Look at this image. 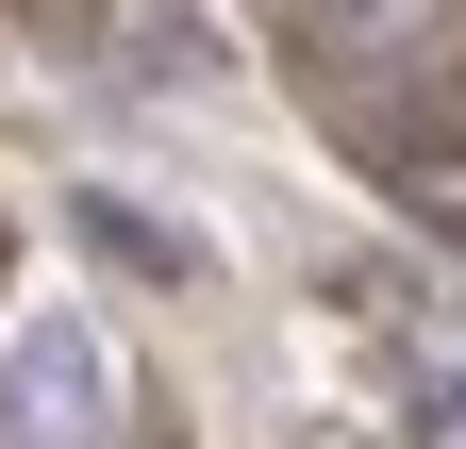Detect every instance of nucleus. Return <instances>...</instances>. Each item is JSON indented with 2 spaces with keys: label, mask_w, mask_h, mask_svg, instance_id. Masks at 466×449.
Segmentation results:
<instances>
[{
  "label": "nucleus",
  "mask_w": 466,
  "mask_h": 449,
  "mask_svg": "<svg viewBox=\"0 0 466 449\" xmlns=\"http://www.w3.org/2000/svg\"><path fill=\"white\" fill-rule=\"evenodd\" d=\"M383 184L417 200V234L466 250V100H400V117H383Z\"/></svg>",
  "instance_id": "3"
},
{
  "label": "nucleus",
  "mask_w": 466,
  "mask_h": 449,
  "mask_svg": "<svg viewBox=\"0 0 466 449\" xmlns=\"http://www.w3.org/2000/svg\"><path fill=\"white\" fill-rule=\"evenodd\" d=\"M466 0H283V50L300 67H400L417 34H450Z\"/></svg>",
  "instance_id": "2"
},
{
  "label": "nucleus",
  "mask_w": 466,
  "mask_h": 449,
  "mask_svg": "<svg viewBox=\"0 0 466 449\" xmlns=\"http://www.w3.org/2000/svg\"><path fill=\"white\" fill-rule=\"evenodd\" d=\"M100 433H116V350H100V316L34 300L17 333H0V449H100Z\"/></svg>",
  "instance_id": "1"
},
{
  "label": "nucleus",
  "mask_w": 466,
  "mask_h": 449,
  "mask_svg": "<svg viewBox=\"0 0 466 449\" xmlns=\"http://www.w3.org/2000/svg\"><path fill=\"white\" fill-rule=\"evenodd\" d=\"M84 234H100L116 266H184V234H150V216H134V200H100V216H84Z\"/></svg>",
  "instance_id": "4"
}]
</instances>
